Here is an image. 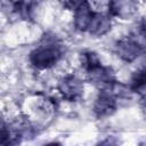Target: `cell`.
<instances>
[{"label":"cell","mask_w":146,"mask_h":146,"mask_svg":"<svg viewBox=\"0 0 146 146\" xmlns=\"http://www.w3.org/2000/svg\"><path fill=\"white\" fill-rule=\"evenodd\" d=\"M116 55L124 62L131 63L137 59L143 52V46L133 38H124L116 42L115 44Z\"/></svg>","instance_id":"7a4b0ae2"},{"label":"cell","mask_w":146,"mask_h":146,"mask_svg":"<svg viewBox=\"0 0 146 146\" xmlns=\"http://www.w3.org/2000/svg\"><path fill=\"white\" fill-rule=\"evenodd\" d=\"M95 15V10L88 2H80L79 6L74 9L73 24L78 31H88L92 17Z\"/></svg>","instance_id":"5b68a950"},{"label":"cell","mask_w":146,"mask_h":146,"mask_svg":"<svg viewBox=\"0 0 146 146\" xmlns=\"http://www.w3.org/2000/svg\"><path fill=\"white\" fill-rule=\"evenodd\" d=\"M116 97L110 90V88H104L94 104V112L98 117H104L111 115L116 108Z\"/></svg>","instance_id":"277c9868"},{"label":"cell","mask_w":146,"mask_h":146,"mask_svg":"<svg viewBox=\"0 0 146 146\" xmlns=\"http://www.w3.org/2000/svg\"><path fill=\"white\" fill-rule=\"evenodd\" d=\"M62 57V50L55 36H44L43 43L36 47L30 54L31 64L39 68L46 70L52 67Z\"/></svg>","instance_id":"6da1fadb"},{"label":"cell","mask_w":146,"mask_h":146,"mask_svg":"<svg viewBox=\"0 0 146 146\" xmlns=\"http://www.w3.org/2000/svg\"><path fill=\"white\" fill-rule=\"evenodd\" d=\"M111 29V16L107 14L95 11L88 32L95 36H102L106 34Z\"/></svg>","instance_id":"8992f818"},{"label":"cell","mask_w":146,"mask_h":146,"mask_svg":"<svg viewBox=\"0 0 146 146\" xmlns=\"http://www.w3.org/2000/svg\"><path fill=\"white\" fill-rule=\"evenodd\" d=\"M136 3L131 1H114L107 3V13L111 17L125 18L131 16L136 10Z\"/></svg>","instance_id":"52a82bcc"},{"label":"cell","mask_w":146,"mask_h":146,"mask_svg":"<svg viewBox=\"0 0 146 146\" xmlns=\"http://www.w3.org/2000/svg\"><path fill=\"white\" fill-rule=\"evenodd\" d=\"M44 146H62L59 143H56V141H52V143H49V144H47V145H44Z\"/></svg>","instance_id":"9c48e42d"},{"label":"cell","mask_w":146,"mask_h":146,"mask_svg":"<svg viewBox=\"0 0 146 146\" xmlns=\"http://www.w3.org/2000/svg\"><path fill=\"white\" fill-rule=\"evenodd\" d=\"M97 146H119V143L114 137H106L105 139L100 140Z\"/></svg>","instance_id":"ba28073f"},{"label":"cell","mask_w":146,"mask_h":146,"mask_svg":"<svg viewBox=\"0 0 146 146\" xmlns=\"http://www.w3.org/2000/svg\"><path fill=\"white\" fill-rule=\"evenodd\" d=\"M140 146H146V141H145V143H143V144H141Z\"/></svg>","instance_id":"30bf717a"},{"label":"cell","mask_w":146,"mask_h":146,"mask_svg":"<svg viewBox=\"0 0 146 146\" xmlns=\"http://www.w3.org/2000/svg\"><path fill=\"white\" fill-rule=\"evenodd\" d=\"M58 90L62 94L63 98L66 100L73 102L79 99L83 92V84L81 80H79L74 75L64 76L58 83Z\"/></svg>","instance_id":"3957f363"}]
</instances>
